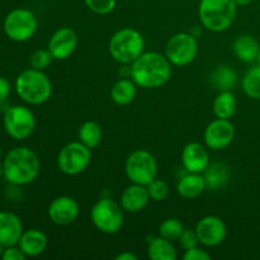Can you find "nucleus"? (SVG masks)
<instances>
[{
	"mask_svg": "<svg viewBox=\"0 0 260 260\" xmlns=\"http://www.w3.org/2000/svg\"><path fill=\"white\" fill-rule=\"evenodd\" d=\"M108 50L117 62L122 65H131L144 53V37L134 28H122L111 37Z\"/></svg>",
	"mask_w": 260,
	"mask_h": 260,
	"instance_id": "nucleus-5",
	"label": "nucleus"
},
{
	"mask_svg": "<svg viewBox=\"0 0 260 260\" xmlns=\"http://www.w3.org/2000/svg\"><path fill=\"white\" fill-rule=\"evenodd\" d=\"M203 139L208 149L216 151L223 150L230 146L235 139V126L230 119L217 118L206 127Z\"/></svg>",
	"mask_w": 260,
	"mask_h": 260,
	"instance_id": "nucleus-12",
	"label": "nucleus"
},
{
	"mask_svg": "<svg viewBox=\"0 0 260 260\" xmlns=\"http://www.w3.org/2000/svg\"><path fill=\"white\" fill-rule=\"evenodd\" d=\"M84 3L95 14L106 15L113 12L117 0H84Z\"/></svg>",
	"mask_w": 260,
	"mask_h": 260,
	"instance_id": "nucleus-32",
	"label": "nucleus"
},
{
	"mask_svg": "<svg viewBox=\"0 0 260 260\" xmlns=\"http://www.w3.org/2000/svg\"><path fill=\"white\" fill-rule=\"evenodd\" d=\"M80 213L79 203L69 196L56 197L48 206V217L55 225L68 226L75 222Z\"/></svg>",
	"mask_w": 260,
	"mask_h": 260,
	"instance_id": "nucleus-14",
	"label": "nucleus"
},
{
	"mask_svg": "<svg viewBox=\"0 0 260 260\" xmlns=\"http://www.w3.org/2000/svg\"><path fill=\"white\" fill-rule=\"evenodd\" d=\"M238 81V74L233 68L228 65H221L211 75V83L220 91L233 90Z\"/></svg>",
	"mask_w": 260,
	"mask_h": 260,
	"instance_id": "nucleus-26",
	"label": "nucleus"
},
{
	"mask_svg": "<svg viewBox=\"0 0 260 260\" xmlns=\"http://www.w3.org/2000/svg\"><path fill=\"white\" fill-rule=\"evenodd\" d=\"M124 172L129 182L147 187L157 178L156 159L146 150H136L127 157Z\"/></svg>",
	"mask_w": 260,
	"mask_h": 260,
	"instance_id": "nucleus-7",
	"label": "nucleus"
},
{
	"mask_svg": "<svg viewBox=\"0 0 260 260\" xmlns=\"http://www.w3.org/2000/svg\"><path fill=\"white\" fill-rule=\"evenodd\" d=\"M114 260H137V256L135 254L129 253V251H123V253L118 254Z\"/></svg>",
	"mask_w": 260,
	"mask_h": 260,
	"instance_id": "nucleus-37",
	"label": "nucleus"
},
{
	"mask_svg": "<svg viewBox=\"0 0 260 260\" xmlns=\"http://www.w3.org/2000/svg\"><path fill=\"white\" fill-rule=\"evenodd\" d=\"M183 168L188 173L202 174L210 165V154L200 142H189L182 151Z\"/></svg>",
	"mask_w": 260,
	"mask_h": 260,
	"instance_id": "nucleus-16",
	"label": "nucleus"
},
{
	"mask_svg": "<svg viewBox=\"0 0 260 260\" xmlns=\"http://www.w3.org/2000/svg\"><path fill=\"white\" fill-rule=\"evenodd\" d=\"M78 135L79 141L90 150H93L101 144L103 132H102V127L96 122L86 121L80 126Z\"/></svg>",
	"mask_w": 260,
	"mask_h": 260,
	"instance_id": "nucleus-27",
	"label": "nucleus"
},
{
	"mask_svg": "<svg viewBox=\"0 0 260 260\" xmlns=\"http://www.w3.org/2000/svg\"><path fill=\"white\" fill-rule=\"evenodd\" d=\"M3 175H4V174H3V164L0 162V178H2Z\"/></svg>",
	"mask_w": 260,
	"mask_h": 260,
	"instance_id": "nucleus-40",
	"label": "nucleus"
},
{
	"mask_svg": "<svg viewBox=\"0 0 260 260\" xmlns=\"http://www.w3.org/2000/svg\"><path fill=\"white\" fill-rule=\"evenodd\" d=\"M205 178L207 189L217 190L225 187L226 183L230 180L231 170L225 162H213L207 167V169L202 173Z\"/></svg>",
	"mask_w": 260,
	"mask_h": 260,
	"instance_id": "nucleus-21",
	"label": "nucleus"
},
{
	"mask_svg": "<svg viewBox=\"0 0 260 260\" xmlns=\"http://www.w3.org/2000/svg\"><path fill=\"white\" fill-rule=\"evenodd\" d=\"M15 91L25 103L40 106L51 98L52 84L43 71L30 68L18 75L15 80Z\"/></svg>",
	"mask_w": 260,
	"mask_h": 260,
	"instance_id": "nucleus-3",
	"label": "nucleus"
},
{
	"mask_svg": "<svg viewBox=\"0 0 260 260\" xmlns=\"http://www.w3.org/2000/svg\"><path fill=\"white\" fill-rule=\"evenodd\" d=\"M184 260H210L211 255L206 250H203L202 248H196L189 249V250H185L184 255H183Z\"/></svg>",
	"mask_w": 260,
	"mask_h": 260,
	"instance_id": "nucleus-34",
	"label": "nucleus"
},
{
	"mask_svg": "<svg viewBox=\"0 0 260 260\" xmlns=\"http://www.w3.org/2000/svg\"><path fill=\"white\" fill-rule=\"evenodd\" d=\"M150 201L149 190L146 185L135 184L132 183L129 187L122 192L121 194V207L123 211L131 213H137L144 210Z\"/></svg>",
	"mask_w": 260,
	"mask_h": 260,
	"instance_id": "nucleus-18",
	"label": "nucleus"
},
{
	"mask_svg": "<svg viewBox=\"0 0 260 260\" xmlns=\"http://www.w3.org/2000/svg\"><path fill=\"white\" fill-rule=\"evenodd\" d=\"M57 167L66 175H78L89 167L91 161V150L80 141L70 142L60 150L57 155Z\"/></svg>",
	"mask_w": 260,
	"mask_h": 260,
	"instance_id": "nucleus-9",
	"label": "nucleus"
},
{
	"mask_svg": "<svg viewBox=\"0 0 260 260\" xmlns=\"http://www.w3.org/2000/svg\"><path fill=\"white\" fill-rule=\"evenodd\" d=\"M23 234V225L20 218L13 212H0V246L18 245Z\"/></svg>",
	"mask_w": 260,
	"mask_h": 260,
	"instance_id": "nucleus-17",
	"label": "nucleus"
},
{
	"mask_svg": "<svg viewBox=\"0 0 260 260\" xmlns=\"http://www.w3.org/2000/svg\"><path fill=\"white\" fill-rule=\"evenodd\" d=\"M27 256L24 255L22 250L19 249V246H8L4 249L2 254L3 260H24Z\"/></svg>",
	"mask_w": 260,
	"mask_h": 260,
	"instance_id": "nucleus-35",
	"label": "nucleus"
},
{
	"mask_svg": "<svg viewBox=\"0 0 260 260\" xmlns=\"http://www.w3.org/2000/svg\"><path fill=\"white\" fill-rule=\"evenodd\" d=\"M78 47V35L70 27H62L56 30L48 41V51L53 60H66Z\"/></svg>",
	"mask_w": 260,
	"mask_h": 260,
	"instance_id": "nucleus-15",
	"label": "nucleus"
},
{
	"mask_svg": "<svg viewBox=\"0 0 260 260\" xmlns=\"http://www.w3.org/2000/svg\"><path fill=\"white\" fill-rule=\"evenodd\" d=\"M147 256L151 260H177L178 253L172 241L159 235L149 241Z\"/></svg>",
	"mask_w": 260,
	"mask_h": 260,
	"instance_id": "nucleus-24",
	"label": "nucleus"
},
{
	"mask_svg": "<svg viewBox=\"0 0 260 260\" xmlns=\"http://www.w3.org/2000/svg\"><path fill=\"white\" fill-rule=\"evenodd\" d=\"M41 164L37 154L28 147H14L3 161V174L13 185H27L40 174Z\"/></svg>",
	"mask_w": 260,
	"mask_h": 260,
	"instance_id": "nucleus-2",
	"label": "nucleus"
},
{
	"mask_svg": "<svg viewBox=\"0 0 260 260\" xmlns=\"http://www.w3.org/2000/svg\"><path fill=\"white\" fill-rule=\"evenodd\" d=\"M184 230V225H183L178 218H167V220L162 221L161 225H160L159 235L168 239V240L174 241L179 240V238L182 236L183 231Z\"/></svg>",
	"mask_w": 260,
	"mask_h": 260,
	"instance_id": "nucleus-29",
	"label": "nucleus"
},
{
	"mask_svg": "<svg viewBox=\"0 0 260 260\" xmlns=\"http://www.w3.org/2000/svg\"><path fill=\"white\" fill-rule=\"evenodd\" d=\"M10 89H12V86H10L9 81L0 76V104L7 101L10 94Z\"/></svg>",
	"mask_w": 260,
	"mask_h": 260,
	"instance_id": "nucleus-36",
	"label": "nucleus"
},
{
	"mask_svg": "<svg viewBox=\"0 0 260 260\" xmlns=\"http://www.w3.org/2000/svg\"><path fill=\"white\" fill-rule=\"evenodd\" d=\"M238 5L234 0H201L198 17L206 29L223 32L233 25L236 18Z\"/></svg>",
	"mask_w": 260,
	"mask_h": 260,
	"instance_id": "nucleus-4",
	"label": "nucleus"
},
{
	"mask_svg": "<svg viewBox=\"0 0 260 260\" xmlns=\"http://www.w3.org/2000/svg\"><path fill=\"white\" fill-rule=\"evenodd\" d=\"M137 85L132 79H119L111 89V98L117 106H128L135 101Z\"/></svg>",
	"mask_w": 260,
	"mask_h": 260,
	"instance_id": "nucleus-23",
	"label": "nucleus"
},
{
	"mask_svg": "<svg viewBox=\"0 0 260 260\" xmlns=\"http://www.w3.org/2000/svg\"><path fill=\"white\" fill-rule=\"evenodd\" d=\"M212 109L217 118L230 119L235 114L236 109H238V102H236L233 91H220V94L213 101Z\"/></svg>",
	"mask_w": 260,
	"mask_h": 260,
	"instance_id": "nucleus-25",
	"label": "nucleus"
},
{
	"mask_svg": "<svg viewBox=\"0 0 260 260\" xmlns=\"http://www.w3.org/2000/svg\"><path fill=\"white\" fill-rule=\"evenodd\" d=\"M260 45L258 41L250 35H241L234 41L233 50L236 57L246 63H251L256 61Z\"/></svg>",
	"mask_w": 260,
	"mask_h": 260,
	"instance_id": "nucleus-22",
	"label": "nucleus"
},
{
	"mask_svg": "<svg viewBox=\"0 0 260 260\" xmlns=\"http://www.w3.org/2000/svg\"><path fill=\"white\" fill-rule=\"evenodd\" d=\"M178 241H179L180 246H182L184 250H189V249L196 248V246H198V244H200L197 233H196V230H190V229H185Z\"/></svg>",
	"mask_w": 260,
	"mask_h": 260,
	"instance_id": "nucleus-33",
	"label": "nucleus"
},
{
	"mask_svg": "<svg viewBox=\"0 0 260 260\" xmlns=\"http://www.w3.org/2000/svg\"><path fill=\"white\" fill-rule=\"evenodd\" d=\"M256 65L260 66V48H259V52H258V56H256Z\"/></svg>",
	"mask_w": 260,
	"mask_h": 260,
	"instance_id": "nucleus-39",
	"label": "nucleus"
},
{
	"mask_svg": "<svg viewBox=\"0 0 260 260\" xmlns=\"http://www.w3.org/2000/svg\"><path fill=\"white\" fill-rule=\"evenodd\" d=\"M37 25V18L30 10L18 8L5 17L4 32L12 41L25 42L35 36Z\"/></svg>",
	"mask_w": 260,
	"mask_h": 260,
	"instance_id": "nucleus-8",
	"label": "nucleus"
},
{
	"mask_svg": "<svg viewBox=\"0 0 260 260\" xmlns=\"http://www.w3.org/2000/svg\"><path fill=\"white\" fill-rule=\"evenodd\" d=\"M3 123L7 134L18 141L28 139L36 128L35 114L24 106H15L7 109Z\"/></svg>",
	"mask_w": 260,
	"mask_h": 260,
	"instance_id": "nucleus-11",
	"label": "nucleus"
},
{
	"mask_svg": "<svg viewBox=\"0 0 260 260\" xmlns=\"http://www.w3.org/2000/svg\"><path fill=\"white\" fill-rule=\"evenodd\" d=\"M198 240L202 245L213 248L223 243L228 235V228L222 218L217 216H206L198 221L196 226Z\"/></svg>",
	"mask_w": 260,
	"mask_h": 260,
	"instance_id": "nucleus-13",
	"label": "nucleus"
},
{
	"mask_svg": "<svg viewBox=\"0 0 260 260\" xmlns=\"http://www.w3.org/2000/svg\"><path fill=\"white\" fill-rule=\"evenodd\" d=\"M172 76V63L159 52H144L131 63V79L142 89L165 85Z\"/></svg>",
	"mask_w": 260,
	"mask_h": 260,
	"instance_id": "nucleus-1",
	"label": "nucleus"
},
{
	"mask_svg": "<svg viewBox=\"0 0 260 260\" xmlns=\"http://www.w3.org/2000/svg\"><path fill=\"white\" fill-rule=\"evenodd\" d=\"M198 53V42L190 33L180 32L173 36L165 46V56L174 66H187L194 61Z\"/></svg>",
	"mask_w": 260,
	"mask_h": 260,
	"instance_id": "nucleus-10",
	"label": "nucleus"
},
{
	"mask_svg": "<svg viewBox=\"0 0 260 260\" xmlns=\"http://www.w3.org/2000/svg\"><path fill=\"white\" fill-rule=\"evenodd\" d=\"M251 2H253V0H234V3H235L238 7H246V5L250 4Z\"/></svg>",
	"mask_w": 260,
	"mask_h": 260,
	"instance_id": "nucleus-38",
	"label": "nucleus"
},
{
	"mask_svg": "<svg viewBox=\"0 0 260 260\" xmlns=\"http://www.w3.org/2000/svg\"><path fill=\"white\" fill-rule=\"evenodd\" d=\"M53 57L51 55V52L47 50H37L36 52L32 53L29 58V63H30V68L36 69V70H46L48 66L51 65L52 62Z\"/></svg>",
	"mask_w": 260,
	"mask_h": 260,
	"instance_id": "nucleus-30",
	"label": "nucleus"
},
{
	"mask_svg": "<svg viewBox=\"0 0 260 260\" xmlns=\"http://www.w3.org/2000/svg\"><path fill=\"white\" fill-rule=\"evenodd\" d=\"M47 236L43 231L37 230V229H30V230L23 231L18 246L24 253L25 256L32 258V256L41 255L47 248Z\"/></svg>",
	"mask_w": 260,
	"mask_h": 260,
	"instance_id": "nucleus-19",
	"label": "nucleus"
},
{
	"mask_svg": "<svg viewBox=\"0 0 260 260\" xmlns=\"http://www.w3.org/2000/svg\"><path fill=\"white\" fill-rule=\"evenodd\" d=\"M206 189L207 187L203 174H197V173L187 172V174L180 178L177 185L178 194L185 200H194L200 197Z\"/></svg>",
	"mask_w": 260,
	"mask_h": 260,
	"instance_id": "nucleus-20",
	"label": "nucleus"
},
{
	"mask_svg": "<svg viewBox=\"0 0 260 260\" xmlns=\"http://www.w3.org/2000/svg\"><path fill=\"white\" fill-rule=\"evenodd\" d=\"M90 220L101 233L117 234L123 226V208L111 198H101L91 208Z\"/></svg>",
	"mask_w": 260,
	"mask_h": 260,
	"instance_id": "nucleus-6",
	"label": "nucleus"
},
{
	"mask_svg": "<svg viewBox=\"0 0 260 260\" xmlns=\"http://www.w3.org/2000/svg\"><path fill=\"white\" fill-rule=\"evenodd\" d=\"M147 190H149L150 200L155 201V202H161L169 194V187L167 183L157 178L147 185Z\"/></svg>",
	"mask_w": 260,
	"mask_h": 260,
	"instance_id": "nucleus-31",
	"label": "nucleus"
},
{
	"mask_svg": "<svg viewBox=\"0 0 260 260\" xmlns=\"http://www.w3.org/2000/svg\"><path fill=\"white\" fill-rule=\"evenodd\" d=\"M243 90L249 98L260 99V66L249 69L243 78Z\"/></svg>",
	"mask_w": 260,
	"mask_h": 260,
	"instance_id": "nucleus-28",
	"label": "nucleus"
}]
</instances>
